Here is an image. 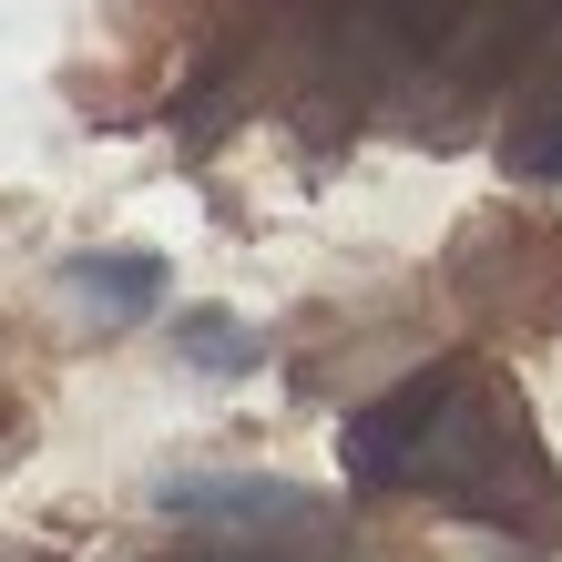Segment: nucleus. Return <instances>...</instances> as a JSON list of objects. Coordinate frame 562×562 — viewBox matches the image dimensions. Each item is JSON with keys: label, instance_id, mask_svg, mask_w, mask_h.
<instances>
[{"label": "nucleus", "instance_id": "nucleus-1", "mask_svg": "<svg viewBox=\"0 0 562 562\" xmlns=\"http://www.w3.org/2000/svg\"><path fill=\"white\" fill-rule=\"evenodd\" d=\"M409 491H429L440 512L481 521V532H502L521 562H552L562 552V471H552L532 409H521V389L502 369H481V358L460 369L450 409L429 419Z\"/></svg>", "mask_w": 562, "mask_h": 562}, {"label": "nucleus", "instance_id": "nucleus-2", "mask_svg": "<svg viewBox=\"0 0 562 562\" xmlns=\"http://www.w3.org/2000/svg\"><path fill=\"white\" fill-rule=\"evenodd\" d=\"M154 512L194 521V532H225V542H296L307 552L327 532V502L307 481H267V471H225V481H164Z\"/></svg>", "mask_w": 562, "mask_h": 562}, {"label": "nucleus", "instance_id": "nucleus-3", "mask_svg": "<svg viewBox=\"0 0 562 562\" xmlns=\"http://www.w3.org/2000/svg\"><path fill=\"white\" fill-rule=\"evenodd\" d=\"M460 369H471V358H429V369H409L400 389H389V400H369V409L338 429V471H348L358 491H409L419 440H429V419L450 409Z\"/></svg>", "mask_w": 562, "mask_h": 562}, {"label": "nucleus", "instance_id": "nucleus-4", "mask_svg": "<svg viewBox=\"0 0 562 562\" xmlns=\"http://www.w3.org/2000/svg\"><path fill=\"white\" fill-rule=\"evenodd\" d=\"M61 286H72L92 317L134 327V317L164 307V256L154 246H82V256H61Z\"/></svg>", "mask_w": 562, "mask_h": 562}, {"label": "nucleus", "instance_id": "nucleus-5", "mask_svg": "<svg viewBox=\"0 0 562 562\" xmlns=\"http://www.w3.org/2000/svg\"><path fill=\"white\" fill-rule=\"evenodd\" d=\"M175 358L205 369V379H246V369H267V338H256L236 307H184L175 317Z\"/></svg>", "mask_w": 562, "mask_h": 562}, {"label": "nucleus", "instance_id": "nucleus-6", "mask_svg": "<svg viewBox=\"0 0 562 562\" xmlns=\"http://www.w3.org/2000/svg\"><path fill=\"white\" fill-rule=\"evenodd\" d=\"M502 164H512L521 184H562V113H552V123H532V134H512V144H502Z\"/></svg>", "mask_w": 562, "mask_h": 562}, {"label": "nucleus", "instance_id": "nucleus-7", "mask_svg": "<svg viewBox=\"0 0 562 562\" xmlns=\"http://www.w3.org/2000/svg\"><path fill=\"white\" fill-rule=\"evenodd\" d=\"M164 562H296V542H225V532H205L194 552H164Z\"/></svg>", "mask_w": 562, "mask_h": 562}, {"label": "nucleus", "instance_id": "nucleus-8", "mask_svg": "<svg viewBox=\"0 0 562 562\" xmlns=\"http://www.w3.org/2000/svg\"><path fill=\"white\" fill-rule=\"evenodd\" d=\"M0 419H11V358H0Z\"/></svg>", "mask_w": 562, "mask_h": 562}]
</instances>
